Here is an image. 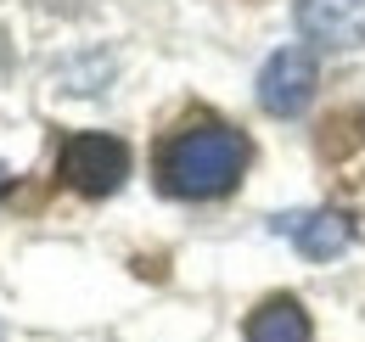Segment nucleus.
I'll return each mask as SVG.
<instances>
[{
  "instance_id": "f257e3e1",
  "label": "nucleus",
  "mask_w": 365,
  "mask_h": 342,
  "mask_svg": "<svg viewBox=\"0 0 365 342\" xmlns=\"http://www.w3.org/2000/svg\"><path fill=\"white\" fill-rule=\"evenodd\" d=\"M158 174H163L169 197H191V202L225 197L230 185L247 174V140L230 124H191L163 146Z\"/></svg>"
},
{
  "instance_id": "7ed1b4c3",
  "label": "nucleus",
  "mask_w": 365,
  "mask_h": 342,
  "mask_svg": "<svg viewBox=\"0 0 365 342\" xmlns=\"http://www.w3.org/2000/svg\"><path fill=\"white\" fill-rule=\"evenodd\" d=\"M315 85H320L315 56L304 45H281L270 62L259 68V107L270 118H292V113H304L315 101Z\"/></svg>"
},
{
  "instance_id": "20e7f679",
  "label": "nucleus",
  "mask_w": 365,
  "mask_h": 342,
  "mask_svg": "<svg viewBox=\"0 0 365 342\" xmlns=\"http://www.w3.org/2000/svg\"><path fill=\"white\" fill-rule=\"evenodd\" d=\"M292 17L304 40L326 51H354L365 45V0H292Z\"/></svg>"
},
{
  "instance_id": "423d86ee",
  "label": "nucleus",
  "mask_w": 365,
  "mask_h": 342,
  "mask_svg": "<svg viewBox=\"0 0 365 342\" xmlns=\"http://www.w3.org/2000/svg\"><path fill=\"white\" fill-rule=\"evenodd\" d=\"M247 342H315V326L298 298H270L253 309L247 320Z\"/></svg>"
},
{
  "instance_id": "0eeeda50",
  "label": "nucleus",
  "mask_w": 365,
  "mask_h": 342,
  "mask_svg": "<svg viewBox=\"0 0 365 342\" xmlns=\"http://www.w3.org/2000/svg\"><path fill=\"white\" fill-rule=\"evenodd\" d=\"M0 191H6V174H0Z\"/></svg>"
},
{
  "instance_id": "f03ea898",
  "label": "nucleus",
  "mask_w": 365,
  "mask_h": 342,
  "mask_svg": "<svg viewBox=\"0 0 365 342\" xmlns=\"http://www.w3.org/2000/svg\"><path fill=\"white\" fill-rule=\"evenodd\" d=\"M62 180L85 197H113L130 174V146L118 135H96V129H79L62 140V157H56Z\"/></svg>"
},
{
  "instance_id": "39448f33",
  "label": "nucleus",
  "mask_w": 365,
  "mask_h": 342,
  "mask_svg": "<svg viewBox=\"0 0 365 342\" xmlns=\"http://www.w3.org/2000/svg\"><path fill=\"white\" fill-rule=\"evenodd\" d=\"M292 247L304 258H315V264H326V258H337L349 242H354V219L349 214H331V208H320V214H298V219H281L275 224Z\"/></svg>"
}]
</instances>
